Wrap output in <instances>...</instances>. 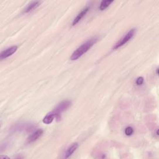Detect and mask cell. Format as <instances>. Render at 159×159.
Segmentation results:
<instances>
[{"label":"cell","mask_w":159,"mask_h":159,"mask_svg":"<svg viewBox=\"0 0 159 159\" xmlns=\"http://www.w3.org/2000/svg\"><path fill=\"white\" fill-rule=\"evenodd\" d=\"M97 40H98V39L96 37L92 38L88 40H87L85 43L82 44L75 51H74L73 53L71 56L70 60H76L80 57H81L82 55L87 52V51H88L90 49H91L92 46L97 42Z\"/></svg>","instance_id":"obj_1"},{"label":"cell","mask_w":159,"mask_h":159,"mask_svg":"<svg viewBox=\"0 0 159 159\" xmlns=\"http://www.w3.org/2000/svg\"><path fill=\"white\" fill-rule=\"evenodd\" d=\"M71 105V102L69 100H65L59 103L57 107H55L54 111H52L55 114V118L57 119H60V115L61 112L66 111L68 108L70 107Z\"/></svg>","instance_id":"obj_2"},{"label":"cell","mask_w":159,"mask_h":159,"mask_svg":"<svg viewBox=\"0 0 159 159\" xmlns=\"http://www.w3.org/2000/svg\"><path fill=\"white\" fill-rule=\"evenodd\" d=\"M136 33V29H131L129 32H128L124 36H123L119 41L117 42L114 46L113 49H117L122 45H125L127 42H129V41L133 37Z\"/></svg>","instance_id":"obj_3"},{"label":"cell","mask_w":159,"mask_h":159,"mask_svg":"<svg viewBox=\"0 0 159 159\" xmlns=\"http://www.w3.org/2000/svg\"><path fill=\"white\" fill-rule=\"evenodd\" d=\"M18 49V47L16 45L12 46V47H9L5 50H3V52L0 54V59L3 60L4 59H6L9 57V56L12 55L13 54L16 52Z\"/></svg>","instance_id":"obj_4"},{"label":"cell","mask_w":159,"mask_h":159,"mask_svg":"<svg viewBox=\"0 0 159 159\" xmlns=\"http://www.w3.org/2000/svg\"><path fill=\"white\" fill-rule=\"evenodd\" d=\"M42 134H43V131L42 129H38L36 131H35L33 134L28 138V142L31 143L35 141H37L39 138L42 136Z\"/></svg>","instance_id":"obj_5"},{"label":"cell","mask_w":159,"mask_h":159,"mask_svg":"<svg viewBox=\"0 0 159 159\" xmlns=\"http://www.w3.org/2000/svg\"><path fill=\"white\" fill-rule=\"evenodd\" d=\"M88 10H89V8L88 7H87V8H85L84 9L82 10V11L77 15V16H76V17L73 20L72 25H76V24H77L80 21V20H81V19L83 18L85 16L86 14L87 13V12L88 11Z\"/></svg>","instance_id":"obj_6"},{"label":"cell","mask_w":159,"mask_h":159,"mask_svg":"<svg viewBox=\"0 0 159 159\" xmlns=\"http://www.w3.org/2000/svg\"><path fill=\"white\" fill-rule=\"evenodd\" d=\"M78 147V143H73L72 145H71L68 149L66 151V153H65V158H67L69 157H70L71 155H72V153L77 149V148Z\"/></svg>","instance_id":"obj_7"},{"label":"cell","mask_w":159,"mask_h":159,"mask_svg":"<svg viewBox=\"0 0 159 159\" xmlns=\"http://www.w3.org/2000/svg\"><path fill=\"white\" fill-rule=\"evenodd\" d=\"M40 3H41L40 1H33V2H31L30 4H28V6L26 7V8L24 9V13H28L30 11H33V9H35L39 6Z\"/></svg>","instance_id":"obj_8"},{"label":"cell","mask_w":159,"mask_h":159,"mask_svg":"<svg viewBox=\"0 0 159 159\" xmlns=\"http://www.w3.org/2000/svg\"><path fill=\"white\" fill-rule=\"evenodd\" d=\"M55 118V114L53 112H51L44 117L42 121L44 124H50V123L52 122V121H54V119Z\"/></svg>","instance_id":"obj_9"},{"label":"cell","mask_w":159,"mask_h":159,"mask_svg":"<svg viewBox=\"0 0 159 159\" xmlns=\"http://www.w3.org/2000/svg\"><path fill=\"white\" fill-rule=\"evenodd\" d=\"M113 3V1H111V0H106V1H101L100 5V9L101 11H103V10L106 9L107 8L110 6L111 3Z\"/></svg>","instance_id":"obj_10"},{"label":"cell","mask_w":159,"mask_h":159,"mask_svg":"<svg viewBox=\"0 0 159 159\" xmlns=\"http://www.w3.org/2000/svg\"><path fill=\"white\" fill-rule=\"evenodd\" d=\"M124 132H125V134L127 136H131L133 134V132H134V129H133V128L131 126L127 127L125 129Z\"/></svg>","instance_id":"obj_11"},{"label":"cell","mask_w":159,"mask_h":159,"mask_svg":"<svg viewBox=\"0 0 159 159\" xmlns=\"http://www.w3.org/2000/svg\"><path fill=\"white\" fill-rule=\"evenodd\" d=\"M136 84L137 85H141L143 83V77H139L136 80Z\"/></svg>","instance_id":"obj_12"},{"label":"cell","mask_w":159,"mask_h":159,"mask_svg":"<svg viewBox=\"0 0 159 159\" xmlns=\"http://www.w3.org/2000/svg\"><path fill=\"white\" fill-rule=\"evenodd\" d=\"M158 69L157 68V69H156V72H157V75H158Z\"/></svg>","instance_id":"obj_13"}]
</instances>
